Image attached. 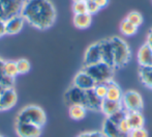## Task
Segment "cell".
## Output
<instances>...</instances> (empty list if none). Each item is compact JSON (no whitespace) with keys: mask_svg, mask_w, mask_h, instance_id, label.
Here are the masks:
<instances>
[{"mask_svg":"<svg viewBox=\"0 0 152 137\" xmlns=\"http://www.w3.org/2000/svg\"><path fill=\"white\" fill-rule=\"evenodd\" d=\"M20 15L31 26L45 30L55 23L56 10L50 0H25Z\"/></svg>","mask_w":152,"mask_h":137,"instance_id":"1","label":"cell"},{"mask_svg":"<svg viewBox=\"0 0 152 137\" xmlns=\"http://www.w3.org/2000/svg\"><path fill=\"white\" fill-rule=\"evenodd\" d=\"M110 42L114 55V68H123L125 65H127L132 57L129 46L123 38L119 36L110 38Z\"/></svg>","mask_w":152,"mask_h":137,"instance_id":"2","label":"cell"},{"mask_svg":"<svg viewBox=\"0 0 152 137\" xmlns=\"http://www.w3.org/2000/svg\"><path fill=\"white\" fill-rule=\"evenodd\" d=\"M16 122H24L44 127L47 123L46 112L36 105H28L20 110L17 115Z\"/></svg>","mask_w":152,"mask_h":137,"instance_id":"3","label":"cell"},{"mask_svg":"<svg viewBox=\"0 0 152 137\" xmlns=\"http://www.w3.org/2000/svg\"><path fill=\"white\" fill-rule=\"evenodd\" d=\"M114 68H115L111 67L102 61L95 63V65L88 66V67H84V70L93 78L96 84L97 83H108L112 81L113 76H114Z\"/></svg>","mask_w":152,"mask_h":137,"instance_id":"4","label":"cell"},{"mask_svg":"<svg viewBox=\"0 0 152 137\" xmlns=\"http://www.w3.org/2000/svg\"><path fill=\"white\" fill-rule=\"evenodd\" d=\"M121 103L123 109L126 111H141L144 107L142 96L136 91H127L123 93Z\"/></svg>","mask_w":152,"mask_h":137,"instance_id":"5","label":"cell"},{"mask_svg":"<svg viewBox=\"0 0 152 137\" xmlns=\"http://www.w3.org/2000/svg\"><path fill=\"white\" fill-rule=\"evenodd\" d=\"M25 0H0V19L7 20L19 15Z\"/></svg>","mask_w":152,"mask_h":137,"instance_id":"6","label":"cell"},{"mask_svg":"<svg viewBox=\"0 0 152 137\" xmlns=\"http://www.w3.org/2000/svg\"><path fill=\"white\" fill-rule=\"evenodd\" d=\"M42 128L44 127L24 122H16L15 125L18 137H40L42 133Z\"/></svg>","mask_w":152,"mask_h":137,"instance_id":"7","label":"cell"},{"mask_svg":"<svg viewBox=\"0 0 152 137\" xmlns=\"http://www.w3.org/2000/svg\"><path fill=\"white\" fill-rule=\"evenodd\" d=\"M95 81L93 80V78L83 68L82 71L78 72L75 76L74 80H72V85L79 87V88L83 89V91H90L93 89V87L95 86Z\"/></svg>","mask_w":152,"mask_h":137,"instance_id":"8","label":"cell"},{"mask_svg":"<svg viewBox=\"0 0 152 137\" xmlns=\"http://www.w3.org/2000/svg\"><path fill=\"white\" fill-rule=\"evenodd\" d=\"M18 96L14 87H6L0 94V110L5 111L12 108L17 104Z\"/></svg>","mask_w":152,"mask_h":137,"instance_id":"9","label":"cell"},{"mask_svg":"<svg viewBox=\"0 0 152 137\" xmlns=\"http://www.w3.org/2000/svg\"><path fill=\"white\" fill-rule=\"evenodd\" d=\"M102 61V53H100L99 42L91 44L85 51L84 55V65L85 67L95 65Z\"/></svg>","mask_w":152,"mask_h":137,"instance_id":"10","label":"cell"},{"mask_svg":"<svg viewBox=\"0 0 152 137\" xmlns=\"http://www.w3.org/2000/svg\"><path fill=\"white\" fill-rule=\"evenodd\" d=\"M64 99H65V102L68 104V106H69V105H74V104L84 105L85 91L75 86V85H72V86L65 91Z\"/></svg>","mask_w":152,"mask_h":137,"instance_id":"11","label":"cell"},{"mask_svg":"<svg viewBox=\"0 0 152 137\" xmlns=\"http://www.w3.org/2000/svg\"><path fill=\"white\" fill-rule=\"evenodd\" d=\"M25 25V20L20 14L16 15L14 17H10V19L5 20V33L10 35H15L21 32Z\"/></svg>","mask_w":152,"mask_h":137,"instance_id":"12","label":"cell"},{"mask_svg":"<svg viewBox=\"0 0 152 137\" xmlns=\"http://www.w3.org/2000/svg\"><path fill=\"white\" fill-rule=\"evenodd\" d=\"M99 44L100 53H102V61L114 68V55H113V49L110 38L100 41Z\"/></svg>","mask_w":152,"mask_h":137,"instance_id":"13","label":"cell"},{"mask_svg":"<svg viewBox=\"0 0 152 137\" xmlns=\"http://www.w3.org/2000/svg\"><path fill=\"white\" fill-rule=\"evenodd\" d=\"M102 132L104 137H127L119 130L117 124L113 123L109 117H107L102 123Z\"/></svg>","mask_w":152,"mask_h":137,"instance_id":"14","label":"cell"},{"mask_svg":"<svg viewBox=\"0 0 152 137\" xmlns=\"http://www.w3.org/2000/svg\"><path fill=\"white\" fill-rule=\"evenodd\" d=\"M102 100L98 98L93 91V89L85 91V103L84 106L87 108V110L92 111H100L102 108Z\"/></svg>","mask_w":152,"mask_h":137,"instance_id":"15","label":"cell"},{"mask_svg":"<svg viewBox=\"0 0 152 137\" xmlns=\"http://www.w3.org/2000/svg\"><path fill=\"white\" fill-rule=\"evenodd\" d=\"M138 63L140 67H152V49L147 44L139 49Z\"/></svg>","mask_w":152,"mask_h":137,"instance_id":"16","label":"cell"},{"mask_svg":"<svg viewBox=\"0 0 152 137\" xmlns=\"http://www.w3.org/2000/svg\"><path fill=\"white\" fill-rule=\"evenodd\" d=\"M123 109V106H122L121 102H115V101H110V100H102V108H100V111L106 115L107 117L111 116L114 113L118 112Z\"/></svg>","mask_w":152,"mask_h":137,"instance_id":"17","label":"cell"},{"mask_svg":"<svg viewBox=\"0 0 152 137\" xmlns=\"http://www.w3.org/2000/svg\"><path fill=\"white\" fill-rule=\"evenodd\" d=\"M126 119L132 129L143 128L145 125L144 115L142 114L141 111H126Z\"/></svg>","mask_w":152,"mask_h":137,"instance_id":"18","label":"cell"},{"mask_svg":"<svg viewBox=\"0 0 152 137\" xmlns=\"http://www.w3.org/2000/svg\"><path fill=\"white\" fill-rule=\"evenodd\" d=\"M122 97H123V91H121L119 85L113 80L108 82V93H107L106 99L110 100V101L121 102Z\"/></svg>","mask_w":152,"mask_h":137,"instance_id":"19","label":"cell"},{"mask_svg":"<svg viewBox=\"0 0 152 137\" xmlns=\"http://www.w3.org/2000/svg\"><path fill=\"white\" fill-rule=\"evenodd\" d=\"M87 113V108L84 105L74 104L68 106V115L74 121H82L85 119Z\"/></svg>","mask_w":152,"mask_h":137,"instance_id":"20","label":"cell"},{"mask_svg":"<svg viewBox=\"0 0 152 137\" xmlns=\"http://www.w3.org/2000/svg\"><path fill=\"white\" fill-rule=\"evenodd\" d=\"M92 23V16L88 13L81 15H75L74 25L79 29H86L90 27Z\"/></svg>","mask_w":152,"mask_h":137,"instance_id":"21","label":"cell"},{"mask_svg":"<svg viewBox=\"0 0 152 137\" xmlns=\"http://www.w3.org/2000/svg\"><path fill=\"white\" fill-rule=\"evenodd\" d=\"M139 77L143 84L152 89V67H140Z\"/></svg>","mask_w":152,"mask_h":137,"instance_id":"22","label":"cell"},{"mask_svg":"<svg viewBox=\"0 0 152 137\" xmlns=\"http://www.w3.org/2000/svg\"><path fill=\"white\" fill-rule=\"evenodd\" d=\"M138 28L139 27H137L136 25L130 23L129 21H127L126 19H123L120 22V25H119L120 32L123 34V35H126V36L134 35V34L138 32Z\"/></svg>","mask_w":152,"mask_h":137,"instance_id":"23","label":"cell"},{"mask_svg":"<svg viewBox=\"0 0 152 137\" xmlns=\"http://www.w3.org/2000/svg\"><path fill=\"white\" fill-rule=\"evenodd\" d=\"M3 71L4 74L12 79H15L19 75L17 63L14 60H3Z\"/></svg>","mask_w":152,"mask_h":137,"instance_id":"24","label":"cell"},{"mask_svg":"<svg viewBox=\"0 0 152 137\" xmlns=\"http://www.w3.org/2000/svg\"><path fill=\"white\" fill-rule=\"evenodd\" d=\"M125 19L127 21H129L130 23H132L134 25H136L137 27H140L143 24V16L139 12H136V10L128 13L126 15Z\"/></svg>","mask_w":152,"mask_h":137,"instance_id":"25","label":"cell"},{"mask_svg":"<svg viewBox=\"0 0 152 137\" xmlns=\"http://www.w3.org/2000/svg\"><path fill=\"white\" fill-rule=\"evenodd\" d=\"M17 63V68H18L19 75H25L27 73H29V71L31 70V65L29 63V60H27L26 58H21L19 60L16 61Z\"/></svg>","mask_w":152,"mask_h":137,"instance_id":"26","label":"cell"},{"mask_svg":"<svg viewBox=\"0 0 152 137\" xmlns=\"http://www.w3.org/2000/svg\"><path fill=\"white\" fill-rule=\"evenodd\" d=\"M93 91L98 98L102 100H104L108 93V83H97L93 87Z\"/></svg>","mask_w":152,"mask_h":137,"instance_id":"27","label":"cell"},{"mask_svg":"<svg viewBox=\"0 0 152 137\" xmlns=\"http://www.w3.org/2000/svg\"><path fill=\"white\" fill-rule=\"evenodd\" d=\"M72 10H74L75 15L86 14V13H87V3H86V1L74 2V4H72Z\"/></svg>","mask_w":152,"mask_h":137,"instance_id":"28","label":"cell"},{"mask_svg":"<svg viewBox=\"0 0 152 137\" xmlns=\"http://www.w3.org/2000/svg\"><path fill=\"white\" fill-rule=\"evenodd\" d=\"M127 137H149V133L144 127L132 129V131L127 134Z\"/></svg>","mask_w":152,"mask_h":137,"instance_id":"29","label":"cell"},{"mask_svg":"<svg viewBox=\"0 0 152 137\" xmlns=\"http://www.w3.org/2000/svg\"><path fill=\"white\" fill-rule=\"evenodd\" d=\"M117 126H118L119 130H120L123 134H125V135H127V134L132 131V127H130V125H129V123H128L126 116L124 117L123 119H121V121L117 124Z\"/></svg>","mask_w":152,"mask_h":137,"instance_id":"30","label":"cell"},{"mask_svg":"<svg viewBox=\"0 0 152 137\" xmlns=\"http://www.w3.org/2000/svg\"><path fill=\"white\" fill-rule=\"evenodd\" d=\"M86 3H87V13L90 14L91 16L92 15L97 14L98 10H100V8L98 7V5L93 1V0H88V1H86Z\"/></svg>","mask_w":152,"mask_h":137,"instance_id":"31","label":"cell"},{"mask_svg":"<svg viewBox=\"0 0 152 137\" xmlns=\"http://www.w3.org/2000/svg\"><path fill=\"white\" fill-rule=\"evenodd\" d=\"M125 116H126V110L122 109V110L118 111V112H116V113H114V114L111 115V116H109V119H110L113 123L118 124L119 122H120L121 119H123Z\"/></svg>","mask_w":152,"mask_h":137,"instance_id":"32","label":"cell"},{"mask_svg":"<svg viewBox=\"0 0 152 137\" xmlns=\"http://www.w3.org/2000/svg\"><path fill=\"white\" fill-rule=\"evenodd\" d=\"M87 133V137H104L102 131H88Z\"/></svg>","mask_w":152,"mask_h":137,"instance_id":"33","label":"cell"},{"mask_svg":"<svg viewBox=\"0 0 152 137\" xmlns=\"http://www.w3.org/2000/svg\"><path fill=\"white\" fill-rule=\"evenodd\" d=\"M93 1L97 4L99 8L106 7V6L108 5V3H109V0H93Z\"/></svg>","mask_w":152,"mask_h":137,"instance_id":"34","label":"cell"},{"mask_svg":"<svg viewBox=\"0 0 152 137\" xmlns=\"http://www.w3.org/2000/svg\"><path fill=\"white\" fill-rule=\"evenodd\" d=\"M5 33V21L0 19V38L4 35Z\"/></svg>","mask_w":152,"mask_h":137,"instance_id":"35","label":"cell"},{"mask_svg":"<svg viewBox=\"0 0 152 137\" xmlns=\"http://www.w3.org/2000/svg\"><path fill=\"white\" fill-rule=\"evenodd\" d=\"M146 44L152 49V28L149 30L148 34H147V40H146Z\"/></svg>","mask_w":152,"mask_h":137,"instance_id":"36","label":"cell"},{"mask_svg":"<svg viewBox=\"0 0 152 137\" xmlns=\"http://www.w3.org/2000/svg\"><path fill=\"white\" fill-rule=\"evenodd\" d=\"M77 137H87V133L86 132H83V133H80Z\"/></svg>","mask_w":152,"mask_h":137,"instance_id":"37","label":"cell"},{"mask_svg":"<svg viewBox=\"0 0 152 137\" xmlns=\"http://www.w3.org/2000/svg\"><path fill=\"white\" fill-rule=\"evenodd\" d=\"M4 88H6V87H4L3 85H1V84H0V94H1L2 91H4Z\"/></svg>","mask_w":152,"mask_h":137,"instance_id":"38","label":"cell"},{"mask_svg":"<svg viewBox=\"0 0 152 137\" xmlns=\"http://www.w3.org/2000/svg\"><path fill=\"white\" fill-rule=\"evenodd\" d=\"M79 1H86V0H72V2H79Z\"/></svg>","mask_w":152,"mask_h":137,"instance_id":"39","label":"cell"},{"mask_svg":"<svg viewBox=\"0 0 152 137\" xmlns=\"http://www.w3.org/2000/svg\"><path fill=\"white\" fill-rule=\"evenodd\" d=\"M0 137H3V136H1V135H0Z\"/></svg>","mask_w":152,"mask_h":137,"instance_id":"40","label":"cell"},{"mask_svg":"<svg viewBox=\"0 0 152 137\" xmlns=\"http://www.w3.org/2000/svg\"><path fill=\"white\" fill-rule=\"evenodd\" d=\"M86 1H88V0H86Z\"/></svg>","mask_w":152,"mask_h":137,"instance_id":"41","label":"cell"}]
</instances>
